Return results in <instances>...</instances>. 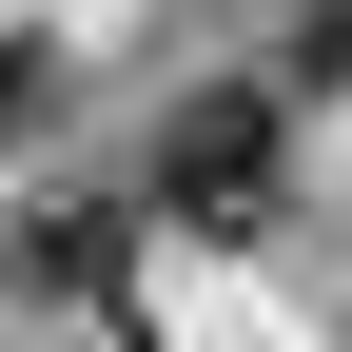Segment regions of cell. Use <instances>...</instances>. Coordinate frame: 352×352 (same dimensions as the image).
Masks as SVG:
<instances>
[{"label":"cell","instance_id":"3957f363","mask_svg":"<svg viewBox=\"0 0 352 352\" xmlns=\"http://www.w3.org/2000/svg\"><path fill=\"white\" fill-rule=\"evenodd\" d=\"M294 78H352V0H294Z\"/></svg>","mask_w":352,"mask_h":352},{"label":"cell","instance_id":"6da1fadb","mask_svg":"<svg viewBox=\"0 0 352 352\" xmlns=\"http://www.w3.org/2000/svg\"><path fill=\"white\" fill-rule=\"evenodd\" d=\"M274 196H294V118H274V78H215V98H176V118H157V215L254 235Z\"/></svg>","mask_w":352,"mask_h":352},{"label":"cell","instance_id":"7a4b0ae2","mask_svg":"<svg viewBox=\"0 0 352 352\" xmlns=\"http://www.w3.org/2000/svg\"><path fill=\"white\" fill-rule=\"evenodd\" d=\"M118 254H138V215H98V196H59V215L20 235V274H39V294H118Z\"/></svg>","mask_w":352,"mask_h":352},{"label":"cell","instance_id":"277c9868","mask_svg":"<svg viewBox=\"0 0 352 352\" xmlns=\"http://www.w3.org/2000/svg\"><path fill=\"white\" fill-rule=\"evenodd\" d=\"M39 98H59V78H39V39H0V138H39Z\"/></svg>","mask_w":352,"mask_h":352}]
</instances>
